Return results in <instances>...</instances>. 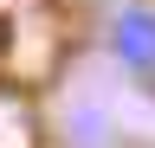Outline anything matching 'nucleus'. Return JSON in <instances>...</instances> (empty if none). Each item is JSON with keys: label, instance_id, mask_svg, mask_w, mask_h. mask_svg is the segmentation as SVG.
<instances>
[{"label": "nucleus", "instance_id": "f257e3e1", "mask_svg": "<svg viewBox=\"0 0 155 148\" xmlns=\"http://www.w3.org/2000/svg\"><path fill=\"white\" fill-rule=\"evenodd\" d=\"M104 45H110V58L129 71V77H155V7L149 0H129V7H116L110 13V26H104Z\"/></svg>", "mask_w": 155, "mask_h": 148}, {"label": "nucleus", "instance_id": "f03ea898", "mask_svg": "<svg viewBox=\"0 0 155 148\" xmlns=\"http://www.w3.org/2000/svg\"><path fill=\"white\" fill-rule=\"evenodd\" d=\"M123 7H129V0H123Z\"/></svg>", "mask_w": 155, "mask_h": 148}]
</instances>
